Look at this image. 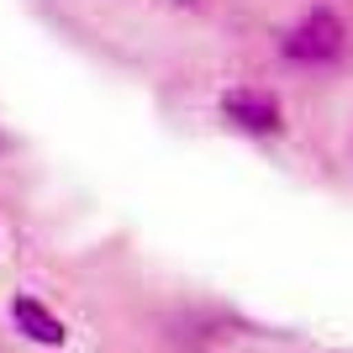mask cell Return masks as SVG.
Returning a JSON list of instances; mask_svg holds the SVG:
<instances>
[{"label":"cell","instance_id":"1","mask_svg":"<svg viewBox=\"0 0 353 353\" xmlns=\"http://www.w3.org/2000/svg\"><path fill=\"white\" fill-rule=\"evenodd\" d=\"M348 48H353L348 21H343L332 6H306V11L280 32L274 53H280V63H290V69L327 74V69H338V63L348 59Z\"/></svg>","mask_w":353,"mask_h":353},{"label":"cell","instance_id":"5","mask_svg":"<svg viewBox=\"0 0 353 353\" xmlns=\"http://www.w3.org/2000/svg\"><path fill=\"white\" fill-rule=\"evenodd\" d=\"M169 6H190V11H195V6H206V0H169Z\"/></svg>","mask_w":353,"mask_h":353},{"label":"cell","instance_id":"4","mask_svg":"<svg viewBox=\"0 0 353 353\" xmlns=\"http://www.w3.org/2000/svg\"><path fill=\"white\" fill-rule=\"evenodd\" d=\"M6 153H11V137H6V132H0V159H6Z\"/></svg>","mask_w":353,"mask_h":353},{"label":"cell","instance_id":"3","mask_svg":"<svg viewBox=\"0 0 353 353\" xmlns=\"http://www.w3.org/2000/svg\"><path fill=\"white\" fill-rule=\"evenodd\" d=\"M11 327L21 332V338L43 343V348H63V338H69V327H63L59 311H48L37 295H11Z\"/></svg>","mask_w":353,"mask_h":353},{"label":"cell","instance_id":"2","mask_svg":"<svg viewBox=\"0 0 353 353\" xmlns=\"http://www.w3.org/2000/svg\"><path fill=\"white\" fill-rule=\"evenodd\" d=\"M216 117L227 132L248 137V143H280L285 137V101L274 85L259 79H237L216 95Z\"/></svg>","mask_w":353,"mask_h":353}]
</instances>
